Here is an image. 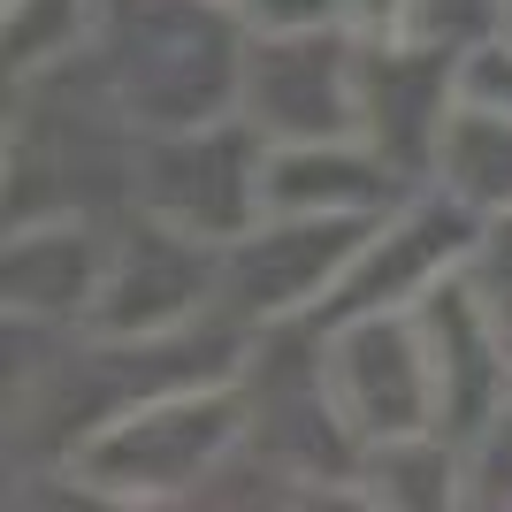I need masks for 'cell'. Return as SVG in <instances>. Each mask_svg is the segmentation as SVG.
Masks as SVG:
<instances>
[{"instance_id":"obj_1","label":"cell","mask_w":512,"mask_h":512,"mask_svg":"<svg viewBox=\"0 0 512 512\" xmlns=\"http://www.w3.org/2000/svg\"><path fill=\"white\" fill-rule=\"evenodd\" d=\"M230 8L214 0H123L107 39V85L138 130L214 123L245 92Z\"/></svg>"},{"instance_id":"obj_2","label":"cell","mask_w":512,"mask_h":512,"mask_svg":"<svg viewBox=\"0 0 512 512\" xmlns=\"http://www.w3.org/2000/svg\"><path fill=\"white\" fill-rule=\"evenodd\" d=\"M245 428L253 421H245L237 383L169 390V398H146V406L115 413L100 436H85L77 444V482H92L100 497H123V505L199 497Z\"/></svg>"},{"instance_id":"obj_3","label":"cell","mask_w":512,"mask_h":512,"mask_svg":"<svg viewBox=\"0 0 512 512\" xmlns=\"http://www.w3.org/2000/svg\"><path fill=\"white\" fill-rule=\"evenodd\" d=\"M138 199L146 214L176 222L192 237L230 245L268 214V146L260 123H184V130H153V146L138 153Z\"/></svg>"},{"instance_id":"obj_4","label":"cell","mask_w":512,"mask_h":512,"mask_svg":"<svg viewBox=\"0 0 512 512\" xmlns=\"http://www.w3.org/2000/svg\"><path fill=\"white\" fill-rule=\"evenodd\" d=\"M321 375H329V398H337L344 428H352L367 451L436 428V367H428V337H421V314H413V306L406 314L329 321Z\"/></svg>"},{"instance_id":"obj_5","label":"cell","mask_w":512,"mask_h":512,"mask_svg":"<svg viewBox=\"0 0 512 512\" xmlns=\"http://www.w3.org/2000/svg\"><path fill=\"white\" fill-rule=\"evenodd\" d=\"M375 230V214H260L222 245V299L237 321H291L337 291Z\"/></svg>"},{"instance_id":"obj_6","label":"cell","mask_w":512,"mask_h":512,"mask_svg":"<svg viewBox=\"0 0 512 512\" xmlns=\"http://www.w3.org/2000/svg\"><path fill=\"white\" fill-rule=\"evenodd\" d=\"M237 107L260 123L268 146H314V138H360V46L337 31H260L245 54Z\"/></svg>"},{"instance_id":"obj_7","label":"cell","mask_w":512,"mask_h":512,"mask_svg":"<svg viewBox=\"0 0 512 512\" xmlns=\"http://www.w3.org/2000/svg\"><path fill=\"white\" fill-rule=\"evenodd\" d=\"M413 314H421L428 367H436V436L474 451L512 406V329L497 321V306L482 299L467 268L444 276Z\"/></svg>"},{"instance_id":"obj_8","label":"cell","mask_w":512,"mask_h":512,"mask_svg":"<svg viewBox=\"0 0 512 512\" xmlns=\"http://www.w3.org/2000/svg\"><path fill=\"white\" fill-rule=\"evenodd\" d=\"M222 291V245L146 214L107 245V276L92 299V337H169Z\"/></svg>"},{"instance_id":"obj_9","label":"cell","mask_w":512,"mask_h":512,"mask_svg":"<svg viewBox=\"0 0 512 512\" xmlns=\"http://www.w3.org/2000/svg\"><path fill=\"white\" fill-rule=\"evenodd\" d=\"M459 46L451 39H360V138L398 176H436V146L459 107Z\"/></svg>"},{"instance_id":"obj_10","label":"cell","mask_w":512,"mask_h":512,"mask_svg":"<svg viewBox=\"0 0 512 512\" xmlns=\"http://www.w3.org/2000/svg\"><path fill=\"white\" fill-rule=\"evenodd\" d=\"M459 199H428V207L398 214L390 230H375L360 245V260L344 268V283L321 299V321H352V314H406L421 306L444 276H459L474 260V230Z\"/></svg>"},{"instance_id":"obj_11","label":"cell","mask_w":512,"mask_h":512,"mask_svg":"<svg viewBox=\"0 0 512 512\" xmlns=\"http://www.w3.org/2000/svg\"><path fill=\"white\" fill-rule=\"evenodd\" d=\"M107 276V245L77 214L16 222L8 237V321H77L92 314Z\"/></svg>"},{"instance_id":"obj_12","label":"cell","mask_w":512,"mask_h":512,"mask_svg":"<svg viewBox=\"0 0 512 512\" xmlns=\"http://www.w3.org/2000/svg\"><path fill=\"white\" fill-rule=\"evenodd\" d=\"M398 199V169L367 138L268 146V214H383Z\"/></svg>"},{"instance_id":"obj_13","label":"cell","mask_w":512,"mask_h":512,"mask_svg":"<svg viewBox=\"0 0 512 512\" xmlns=\"http://www.w3.org/2000/svg\"><path fill=\"white\" fill-rule=\"evenodd\" d=\"M436 176L444 192L474 214H512V115L505 107H482L459 92L444 123V146H436Z\"/></svg>"},{"instance_id":"obj_14","label":"cell","mask_w":512,"mask_h":512,"mask_svg":"<svg viewBox=\"0 0 512 512\" xmlns=\"http://www.w3.org/2000/svg\"><path fill=\"white\" fill-rule=\"evenodd\" d=\"M77 31H85V0H8V69L31 77L62 62Z\"/></svg>"},{"instance_id":"obj_15","label":"cell","mask_w":512,"mask_h":512,"mask_svg":"<svg viewBox=\"0 0 512 512\" xmlns=\"http://www.w3.org/2000/svg\"><path fill=\"white\" fill-rule=\"evenodd\" d=\"M467 276L482 283V299L497 306V321L512 329V214H497L490 230L474 237V260H467Z\"/></svg>"},{"instance_id":"obj_16","label":"cell","mask_w":512,"mask_h":512,"mask_svg":"<svg viewBox=\"0 0 512 512\" xmlns=\"http://www.w3.org/2000/svg\"><path fill=\"white\" fill-rule=\"evenodd\" d=\"M459 92L512 115V39H505V31H490V39H482L467 62H459Z\"/></svg>"},{"instance_id":"obj_17","label":"cell","mask_w":512,"mask_h":512,"mask_svg":"<svg viewBox=\"0 0 512 512\" xmlns=\"http://www.w3.org/2000/svg\"><path fill=\"white\" fill-rule=\"evenodd\" d=\"M413 31L459 46L467 31H497V0H413Z\"/></svg>"},{"instance_id":"obj_18","label":"cell","mask_w":512,"mask_h":512,"mask_svg":"<svg viewBox=\"0 0 512 512\" xmlns=\"http://www.w3.org/2000/svg\"><path fill=\"white\" fill-rule=\"evenodd\" d=\"M214 8H230L237 23H260V31H306V23L337 16V0H214Z\"/></svg>"},{"instance_id":"obj_19","label":"cell","mask_w":512,"mask_h":512,"mask_svg":"<svg viewBox=\"0 0 512 512\" xmlns=\"http://www.w3.org/2000/svg\"><path fill=\"white\" fill-rule=\"evenodd\" d=\"M337 16L352 23V39H406L413 0H337Z\"/></svg>"},{"instance_id":"obj_20","label":"cell","mask_w":512,"mask_h":512,"mask_svg":"<svg viewBox=\"0 0 512 512\" xmlns=\"http://www.w3.org/2000/svg\"><path fill=\"white\" fill-rule=\"evenodd\" d=\"M497 31H505V39H512V0H497Z\"/></svg>"}]
</instances>
